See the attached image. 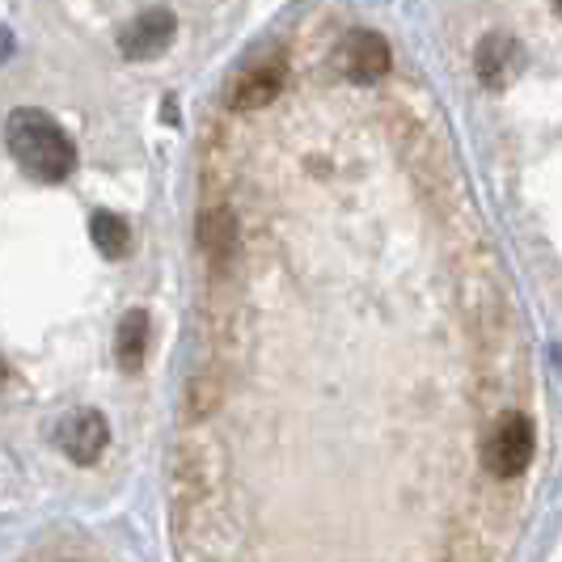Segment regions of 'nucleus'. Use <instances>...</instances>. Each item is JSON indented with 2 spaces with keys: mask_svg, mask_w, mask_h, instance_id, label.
<instances>
[{
  "mask_svg": "<svg viewBox=\"0 0 562 562\" xmlns=\"http://www.w3.org/2000/svg\"><path fill=\"white\" fill-rule=\"evenodd\" d=\"M4 144L13 153V161L26 169L30 178L38 182H59L77 169V148L72 140L59 132V123L52 114L22 106V111L9 114L4 123Z\"/></svg>",
  "mask_w": 562,
  "mask_h": 562,
  "instance_id": "f257e3e1",
  "label": "nucleus"
},
{
  "mask_svg": "<svg viewBox=\"0 0 562 562\" xmlns=\"http://www.w3.org/2000/svg\"><path fill=\"white\" fill-rule=\"evenodd\" d=\"M533 465V423L525 411H512L507 419L495 423V431L482 445V470L499 486H516Z\"/></svg>",
  "mask_w": 562,
  "mask_h": 562,
  "instance_id": "f03ea898",
  "label": "nucleus"
},
{
  "mask_svg": "<svg viewBox=\"0 0 562 562\" xmlns=\"http://www.w3.org/2000/svg\"><path fill=\"white\" fill-rule=\"evenodd\" d=\"M106 440H111V427H106V419L98 411H72L56 427V445L77 465H93L106 452Z\"/></svg>",
  "mask_w": 562,
  "mask_h": 562,
  "instance_id": "7ed1b4c3",
  "label": "nucleus"
},
{
  "mask_svg": "<svg viewBox=\"0 0 562 562\" xmlns=\"http://www.w3.org/2000/svg\"><path fill=\"white\" fill-rule=\"evenodd\" d=\"M178 34V22L169 9H144L140 18H132L123 34H119V47L127 59H157L173 43Z\"/></svg>",
  "mask_w": 562,
  "mask_h": 562,
  "instance_id": "20e7f679",
  "label": "nucleus"
},
{
  "mask_svg": "<svg viewBox=\"0 0 562 562\" xmlns=\"http://www.w3.org/2000/svg\"><path fill=\"white\" fill-rule=\"evenodd\" d=\"M144 351H148V313L144 310L123 313V322H119V338H114V356H119L123 372H140Z\"/></svg>",
  "mask_w": 562,
  "mask_h": 562,
  "instance_id": "39448f33",
  "label": "nucleus"
},
{
  "mask_svg": "<svg viewBox=\"0 0 562 562\" xmlns=\"http://www.w3.org/2000/svg\"><path fill=\"white\" fill-rule=\"evenodd\" d=\"M89 237H93V246L106 254V258H123V254H127V241H132V233H127V225H123V216H114V212H93Z\"/></svg>",
  "mask_w": 562,
  "mask_h": 562,
  "instance_id": "423d86ee",
  "label": "nucleus"
},
{
  "mask_svg": "<svg viewBox=\"0 0 562 562\" xmlns=\"http://www.w3.org/2000/svg\"><path fill=\"white\" fill-rule=\"evenodd\" d=\"M507 52H512V43H507L504 34H486L479 47V72L486 81H495L499 72L507 68Z\"/></svg>",
  "mask_w": 562,
  "mask_h": 562,
  "instance_id": "0eeeda50",
  "label": "nucleus"
},
{
  "mask_svg": "<svg viewBox=\"0 0 562 562\" xmlns=\"http://www.w3.org/2000/svg\"><path fill=\"white\" fill-rule=\"evenodd\" d=\"M9 47H13V38H9V30H0V59L9 56Z\"/></svg>",
  "mask_w": 562,
  "mask_h": 562,
  "instance_id": "6e6552de",
  "label": "nucleus"
},
{
  "mask_svg": "<svg viewBox=\"0 0 562 562\" xmlns=\"http://www.w3.org/2000/svg\"><path fill=\"white\" fill-rule=\"evenodd\" d=\"M0 381H4V360H0Z\"/></svg>",
  "mask_w": 562,
  "mask_h": 562,
  "instance_id": "1a4fd4ad",
  "label": "nucleus"
}]
</instances>
